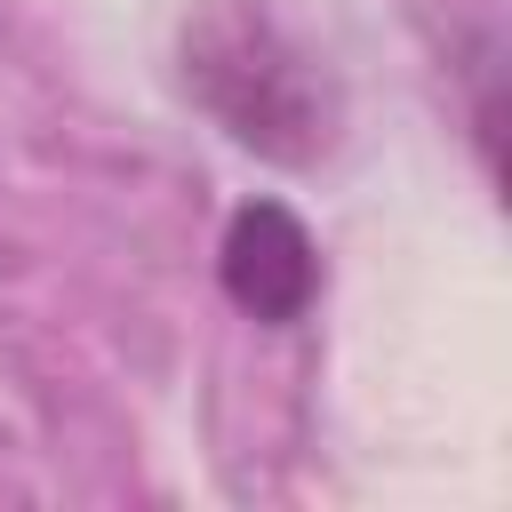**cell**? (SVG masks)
<instances>
[{
  "mask_svg": "<svg viewBox=\"0 0 512 512\" xmlns=\"http://www.w3.org/2000/svg\"><path fill=\"white\" fill-rule=\"evenodd\" d=\"M184 80L224 120V136L264 160H312L328 144V96L312 64L248 8H208L184 32Z\"/></svg>",
  "mask_w": 512,
  "mask_h": 512,
  "instance_id": "cell-1",
  "label": "cell"
},
{
  "mask_svg": "<svg viewBox=\"0 0 512 512\" xmlns=\"http://www.w3.org/2000/svg\"><path fill=\"white\" fill-rule=\"evenodd\" d=\"M224 296L256 320H304L320 296V248L280 200H248L224 224Z\"/></svg>",
  "mask_w": 512,
  "mask_h": 512,
  "instance_id": "cell-2",
  "label": "cell"
}]
</instances>
